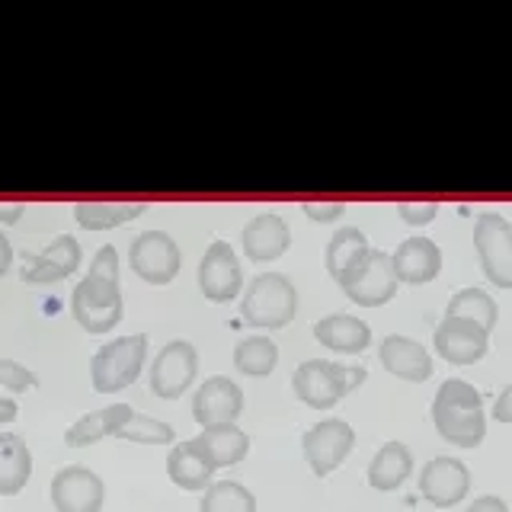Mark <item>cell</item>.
I'll return each instance as SVG.
<instances>
[{
  "label": "cell",
  "instance_id": "obj_1",
  "mask_svg": "<svg viewBox=\"0 0 512 512\" xmlns=\"http://www.w3.org/2000/svg\"><path fill=\"white\" fill-rule=\"evenodd\" d=\"M71 314L87 333H109L122 320V288H119V250L103 244L96 250L84 282L74 285Z\"/></svg>",
  "mask_w": 512,
  "mask_h": 512
},
{
  "label": "cell",
  "instance_id": "obj_2",
  "mask_svg": "<svg viewBox=\"0 0 512 512\" xmlns=\"http://www.w3.org/2000/svg\"><path fill=\"white\" fill-rule=\"evenodd\" d=\"M432 426L455 448H477L487 436L484 397L464 378H448L432 397Z\"/></svg>",
  "mask_w": 512,
  "mask_h": 512
},
{
  "label": "cell",
  "instance_id": "obj_3",
  "mask_svg": "<svg viewBox=\"0 0 512 512\" xmlns=\"http://www.w3.org/2000/svg\"><path fill=\"white\" fill-rule=\"evenodd\" d=\"M298 311V288L285 272H260L253 276L240 295V317L250 327L260 330H279L292 324Z\"/></svg>",
  "mask_w": 512,
  "mask_h": 512
},
{
  "label": "cell",
  "instance_id": "obj_4",
  "mask_svg": "<svg viewBox=\"0 0 512 512\" xmlns=\"http://www.w3.org/2000/svg\"><path fill=\"white\" fill-rule=\"evenodd\" d=\"M362 381H365L362 365L308 359L295 368L292 391L298 394L301 404H308L311 410H330L340 404L349 391H356Z\"/></svg>",
  "mask_w": 512,
  "mask_h": 512
},
{
  "label": "cell",
  "instance_id": "obj_5",
  "mask_svg": "<svg viewBox=\"0 0 512 512\" xmlns=\"http://www.w3.org/2000/svg\"><path fill=\"white\" fill-rule=\"evenodd\" d=\"M144 359H148V336L144 333H128L116 336V340L103 343L90 359V381L93 391L100 394H116L125 391L128 384H135L141 375Z\"/></svg>",
  "mask_w": 512,
  "mask_h": 512
},
{
  "label": "cell",
  "instance_id": "obj_6",
  "mask_svg": "<svg viewBox=\"0 0 512 512\" xmlns=\"http://www.w3.org/2000/svg\"><path fill=\"white\" fill-rule=\"evenodd\" d=\"M474 250L487 282L496 288H512V224L500 212L477 215Z\"/></svg>",
  "mask_w": 512,
  "mask_h": 512
},
{
  "label": "cell",
  "instance_id": "obj_7",
  "mask_svg": "<svg viewBox=\"0 0 512 512\" xmlns=\"http://www.w3.org/2000/svg\"><path fill=\"white\" fill-rule=\"evenodd\" d=\"M397 272L391 263V253L384 250H368L365 260L349 269L346 276L340 279L343 295L359 304V308H381L397 295Z\"/></svg>",
  "mask_w": 512,
  "mask_h": 512
},
{
  "label": "cell",
  "instance_id": "obj_8",
  "mask_svg": "<svg viewBox=\"0 0 512 512\" xmlns=\"http://www.w3.org/2000/svg\"><path fill=\"white\" fill-rule=\"evenodd\" d=\"M352 448H356V429L340 416H327L301 436V452L317 477L333 474L352 455Z\"/></svg>",
  "mask_w": 512,
  "mask_h": 512
},
{
  "label": "cell",
  "instance_id": "obj_9",
  "mask_svg": "<svg viewBox=\"0 0 512 512\" xmlns=\"http://www.w3.org/2000/svg\"><path fill=\"white\" fill-rule=\"evenodd\" d=\"M128 263H132L138 279L151 285H167L180 272L183 253L167 231H141L128 247Z\"/></svg>",
  "mask_w": 512,
  "mask_h": 512
},
{
  "label": "cell",
  "instance_id": "obj_10",
  "mask_svg": "<svg viewBox=\"0 0 512 512\" xmlns=\"http://www.w3.org/2000/svg\"><path fill=\"white\" fill-rule=\"evenodd\" d=\"M199 375V352L189 340H170L151 362V391L164 400H176L189 391Z\"/></svg>",
  "mask_w": 512,
  "mask_h": 512
},
{
  "label": "cell",
  "instance_id": "obj_11",
  "mask_svg": "<svg viewBox=\"0 0 512 512\" xmlns=\"http://www.w3.org/2000/svg\"><path fill=\"white\" fill-rule=\"evenodd\" d=\"M471 493V471L468 464L452 455H436L423 464L420 471V496L436 509H452L468 500Z\"/></svg>",
  "mask_w": 512,
  "mask_h": 512
},
{
  "label": "cell",
  "instance_id": "obj_12",
  "mask_svg": "<svg viewBox=\"0 0 512 512\" xmlns=\"http://www.w3.org/2000/svg\"><path fill=\"white\" fill-rule=\"evenodd\" d=\"M199 288L208 301H234L244 292V269L228 240H212L199 263Z\"/></svg>",
  "mask_w": 512,
  "mask_h": 512
},
{
  "label": "cell",
  "instance_id": "obj_13",
  "mask_svg": "<svg viewBox=\"0 0 512 512\" xmlns=\"http://www.w3.org/2000/svg\"><path fill=\"white\" fill-rule=\"evenodd\" d=\"M103 500V477L84 464H68L52 477V506L58 512H100Z\"/></svg>",
  "mask_w": 512,
  "mask_h": 512
},
{
  "label": "cell",
  "instance_id": "obj_14",
  "mask_svg": "<svg viewBox=\"0 0 512 512\" xmlns=\"http://www.w3.org/2000/svg\"><path fill=\"white\" fill-rule=\"evenodd\" d=\"M240 413H244V391H240V384H234L231 378L212 375L196 388V397H192V420L202 429L237 423Z\"/></svg>",
  "mask_w": 512,
  "mask_h": 512
},
{
  "label": "cell",
  "instance_id": "obj_15",
  "mask_svg": "<svg viewBox=\"0 0 512 512\" xmlns=\"http://www.w3.org/2000/svg\"><path fill=\"white\" fill-rule=\"evenodd\" d=\"M436 352L448 365H474L487 356L490 349V333L464 317H442V324L436 327Z\"/></svg>",
  "mask_w": 512,
  "mask_h": 512
},
{
  "label": "cell",
  "instance_id": "obj_16",
  "mask_svg": "<svg viewBox=\"0 0 512 512\" xmlns=\"http://www.w3.org/2000/svg\"><path fill=\"white\" fill-rule=\"evenodd\" d=\"M391 263L397 272V282L426 285L442 272V250L432 237L413 234L407 240H400L397 250L391 253Z\"/></svg>",
  "mask_w": 512,
  "mask_h": 512
},
{
  "label": "cell",
  "instance_id": "obj_17",
  "mask_svg": "<svg viewBox=\"0 0 512 512\" xmlns=\"http://www.w3.org/2000/svg\"><path fill=\"white\" fill-rule=\"evenodd\" d=\"M77 266H80V244H77V237L58 234L42 253L29 256V263L23 266V282H29V285H52V282L68 279L71 272H77Z\"/></svg>",
  "mask_w": 512,
  "mask_h": 512
},
{
  "label": "cell",
  "instance_id": "obj_18",
  "mask_svg": "<svg viewBox=\"0 0 512 512\" xmlns=\"http://www.w3.org/2000/svg\"><path fill=\"white\" fill-rule=\"evenodd\" d=\"M378 359L388 372L400 381L420 384L426 378H432V356L423 343L410 340V336L400 333H388L378 346Z\"/></svg>",
  "mask_w": 512,
  "mask_h": 512
},
{
  "label": "cell",
  "instance_id": "obj_19",
  "mask_svg": "<svg viewBox=\"0 0 512 512\" xmlns=\"http://www.w3.org/2000/svg\"><path fill=\"white\" fill-rule=\"evenodd\" d=\"M240 244H244L247 260L253 263H269L279 260V256L292 244V231H288V221L276 212H263L247 221L244 234H240Z\"/></svg>",
  "mask_w": 512,
  "mask_h": 512
},
{
  "label": "cell",
  "instance_id": "obj_20",
  "mask_svg": "<svg viewBox=\"0 0 512 512\" xmlns=\"http://www.w3.org/2000/svg\"><path fill=\"white\" fill-rule=\"evenodd\" d=\"M314 340L333 352L359 356L372 346V327L356 314H327L314 324Z\"/></svg>",
  "mask_w": 512,
  "mask_h": 512
},
{
  "label": "cell",
  "instance_id": "obj_21",
  "mask_svg": "<svg viewBox=\"0 0 512 512\" xmlns=\"http://www.w3.org/2000/svg\"><path fill=\"white\" fill-rule=\"evenodd\" d=\"M196 448L212 461V468H231V464L244 461L250 452V436L237 423H224V426H208L202 429L196 439Z\"/></svg>",
  "mask_w": 512,
  "mask_h": 512
},
{
  "label": "cell",
  "instance_id": "obj_22",
  "mask_svg": "<svg viewBox=\"0 0 512 512\" xmlns=\"http://www.w3.org/2000/svg\"><path fill=\"white\" fill-rule=\"evenodd\" d=\"M413 474V452L404 442H384L375 458L368 461V487H375L378 493H391L397 487L407 484V477Z\"/></svg>",
  "mask_w": 512,
  "mask_h": 512
},
{
  "label": "cell",
  "instance_id": "obj_23",
  "mask_svg": "<svg viewBox=\"0 0 512 512\" xmlns=\"http://www.w3.org/2000/svg\"><path fill=\"white\" fill-rule=\"evenodd\" d=\"M167 477L173 480L180 490H208L215 484V468L212 461H208L196 442H176L167 455Z\"/></svg>",
  "mask_w": 512,
  "mask_h": 512
},
{
  "label": "cell",
  "instance_id": "obj_24",
  "mask_svg": "<svg viewBox=\"0 0 512 512\" xmlns=\"http://www.w3.org/2000/svg\"><path fill=\"white\" fill-rule=\"evenodd\" d=\"M135 407L128 404H112V407H103V410H93V413H84L74 426H68L64 432V445L68 448H87L93 442H100L106 436H116L119 426L132 416Z\"/></svg>",
  "mask_w": 512,
  "mask_h": 512
},
{
  "label": "cell",
  "instance_id": "obj_25",
  "mask_svg": "<svg viewBox=\"0 0 512 512\" xmlns=\"http://www.w3.org/2000/svg\"><path fill=\"white\" fill-rule=\"evenodd\" d=\"M32 477V455L23 436L0 432V496H16Z\"/></svg>",
  "mask_w": 512,
  "mask_h": 512
},
{
  "label": "cell",
  "instance_id": "obj_26",
  "mask_svg": "<svg viewBox=\"0 0 512 512\" xmlns=\"http://www.w3.org/2000/svg\"><path fill=\"white\" fill-rule=\"evenodd\" d=\"M368 250H372V244H368V237L359 228L333 231L327 253H324V263H327V272L333 276V282H340L349 269H356L368 256Z\"/></svg>",
  "mask_w": 512,
  "mask_h": 512
},
{
  "label": "cell",
  "instance_id": "obj_27",
  "mask_svg": "<svg viewBox=\"0 0 512 512\" xmlns=\"http://www.w3.org/2000/svg\"><path fill=\"white\" fill-rule=\"evenodd\" d=\"M148 212V205L141 202H80L74 205V218L80 228L87 231H106L119 228L125 221H135Z\"/></svg>",
  "mask_w": 512,
  "mask_h": 512
},
{
  "label": "cell",
  "instance_id": "obj_28",
  "mask_svg": "<svg viewBox=\"0 0 512 512\" xmlns=\"http://www.w3.org/2000/svg\"><path fill=\"white\" fill-rule=\"evenodd\" d=\"M234 365H237L240 375L266 378V375L276 372V365H279V346L263 333L244 336V340L234 346Z\"/></svg>",
  "mask_w": 512,
  "mask_h": 512
},
{
  "label": "cell",
  "instance_id": "obj_29",
  "mask_svg": "<svg viewBox=\"0 0 512 512\" xmlns=\"http://www.w3.org/2000/svg\"><path fill=\"white\" fill-rule=\"evenodd\" d=\"M445 317L474 320V324H480L490 333L496 327V320H500V304H496L484 288H461V292H455L452 301H448Z\"/></svg>",
  "mask_w": 512,
  "mask_h": 512
},
{
  "label": "cell",
  "instance_id": "obj_30",
  "mask_svg": "<svg viewBox=\"0 0 512 512\" xmlns=\"http://www.w3.org/2000/svg\"><path fill=\"white\" fill-rule=\"evenodd\" d=\"M199 512H256V496L237 480H215L202 493Z\"/></svg>",
  "mask_w": 512,
  "mask_h": 512
},
{
  "label": "cell",
  "instance_id": "obj_31",
  "mask_svg": "<svg viewBox=\"0 0 512 512\" xmlns=\"http://www.w3.org/2000/svg\"><path fill=\"white\" fill-rule=\"evenodd\" d=\"M116 439L141 442V445H173L176 432L170 423H160V420H154V416H144V413L132 410V416L119 426Z\"/></svg>",
  "mask_w": 512,
  "mask_h": 512
},
{
  "label": "cell",
  "instance_id": "obj_32",
  "mask_svg": "<svg viewBox=\"0 0 512 512\" xmlns=\"http://www.w3.org/2000/svg\"><path fill=\"white\" fill-rule=\"evenodd\" d=\"M0 388H7V391H29V388H36V375L29 372L26 365L20 362H13V359H0Z\"/></svg>",
  "mask_w": 512,
  "mask_h": 512
},
{
  "label": "cell",
  "instance_id": "obj_33",
  "mask_svg": "<svg viewBox=\"0 0 512 512\" xmlns=\"http://www.w3.org/2000/svg\"><path fill=\"white\" fill-rule=\"evenodd\" d=\"M397 215H400V221H407L410 228H423V224H429L439 215V205L436 202H400Z\"/></svg>",
  "mask_w": 512,
  "mask_h": 512
},
{
  "label": "cell",
  "instance_id": "obj_34",
  "mask_svg": "<svg viewBox=\"0 0 512 512\" xmlns=\"http://www.w3.org/2000/svg\"><path fill=\"white\" fill-rule=\"evenodd\" d=\"M304 215H308L311 221L327 224V221L343 218L346 215V205H340V202H308V205H304Z\"/></svg>",
  "mask_w": 512,
  "mask_h": 512
},
{
  "label": "cell",
  "instance_id": "obj_35",
  "mask_svg": "<svg viewBox=\"0 0 512 512\" xmlns=\"http://www.w3.org/2000/svg\"><path fill=\"white\" fill-rule=\"evenodd\" d=\"M493 420L496 423H512V381L500 391V397L493 400Z\"/></svg>",
  "mask_w": 512,
  "mask_h": 512
},
{
  "label": "cell",
  "instance_id": "obj_36",
  "mask_svg": "<svg viewBox=\"0 0 512 512\" xmlns=\"http://www.w3.org/2000/svg\"><path fill=\"white\" fill-rule=\"evenodd\" d=\"M464 512H509V506H506L503 496L487 493V496H477L474 503H468V509H464Z\"/></svg>",
  "mask_w": 512,
  "mask_h": 512
},
{
  "label": "cell",
  "instance_id": "obj_37",
  "mask_svg": "<svg viewBox=\"0 0 512 512\" xmlns=\"http://www.w3.org/2000/svg\"><path fill=\"white\" fill-rule=\"evenodd\" d=\"M10 263H13V247H10V240H7V234L0 231V276L10 269Z\"/></svg>",
  "mask_w": 512,
  "mask_h": 512
},
{
  "label": "cell",
  "instance_id": "obj_38",
  "mask_svg": "<svg viewBox=\"0 0 512 512\" xmlns=\"http://www.w3.org/2000/svg\"><path fill=\"white\" fill-rule=\"evenodd\" d=\"M26 208L23 205H0V221L4 224H13V221H20L23 218Z\"/></svg>",
  "mask_w": 512,
  "mask_h": 512
},
{
  "label": "cell",
  "instance_id": "obj_39",
  "mask_svg": "<svg viewBox=\"0 0 512 512\" xmlns=\"http://www.w3.org/2000/svg\"><path fill=\"white\" fill-rule=\"evenodd\" d=\"M16 413H20V410H16L13 400L10 397H0V423H13Z\"/></svg>",
  "mask_w": 512,
  "mask_h": 512
}]
</instances>
